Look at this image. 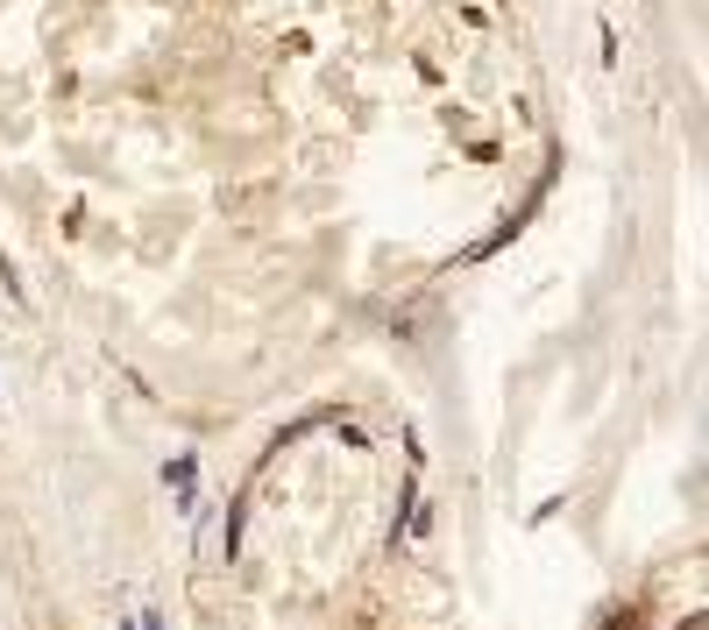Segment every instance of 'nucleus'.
<instances>
[{
  "mask_svg": "<svg viewBox=\"0 0 709 630\" xmlns=\"http://www.w3.org/2000/svg\"><path fill=\"white\" fill-rule=\"evenodd\" d=\"M128 630H164V624H156V609H142V617H135Z\"/></svg>",
  "mask_w": 709,
  "mask_h": 630,
  "instance_id": "obj_1",
  "label": "nucleus"
}]
</instances>
